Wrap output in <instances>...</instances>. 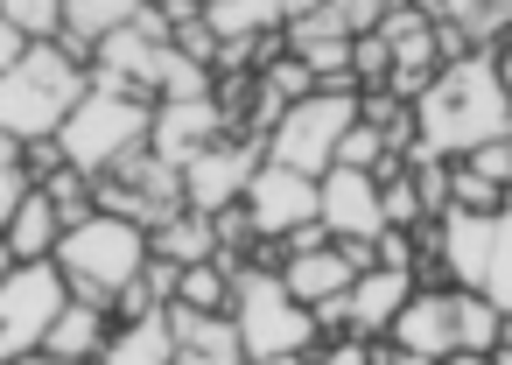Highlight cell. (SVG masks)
Returning <instances> with one entry per match:
<instances>
[{
	"label": "cell",
	"mask_w": 512,
	"mask_h": 365,
	"mask_svg": "<svg viewBox=\"0 0 512 365\" xmlns=\"http://www.w3.org/2000/svg\"><path fill=\"white\" fill-rule=\"evenodd\" d=\"M505 134H512V99H505V85H498L491 50H470V57L442 64V71L428 78V92L414 99V148H421V155L463 162L470 148L505 141Z\"/></svg>",
	"instance_id": "1"
},
{
	"label": "cell",
	"mask_w": 512,
	"mask_h": 365,
	"mask_svg": "<svg viewBox=\"0 0 512 365\" xmlns=\"http://www.w3.org/2000/svg\"><path fill=\"white\" fill-rule=\"evenodd\" d=\"M85 57L57 36V43H29L15 71H0V134L36 148V141H57L64 113L85 99Z\"/></svg>",
	"instance_id": "2"
},
{
	"label": "cell",
	"mask_w": 512,
	"mask_h": 365,
	"mask_svg": "<svg viewBox=\"0 0 512 365\" xmlns=\"http://www.w3.org/2000/svg\"><path fill=\"white\" fill-rule=\"evenodd\" d=\"M57 267H64L71 295L113 302V295L148 267V225H141V218H120V211H85L78 225H64Z\"/></svg>",
	"instance_id": "3"
},
{
	"label": "cell",
	"mask_w": 512,
	"mask_h": 365,
	"mask_svg": "<svg viewBox=\"0 0 512 365\" xmlns=\"http://www.w3.org/2000/svg\"><path fill=\"white\" fill-rule=\"evenodd\" d=\"M148 127H155V106H148V99H134V92H85V99L64 113L57 148H64L71 169L106 176V169H120L127 155L148 148Z\"/></svg>",
	"instance_id": "4"
},
{
	"label": "cell",
	"mask_w": 512,
	"mask_h": 365,
	"mask_svg": "<svg viewBox=\"0 0 512 365\" xmlns=\"http://www.w3.org/2000/svg\"><path fill=\"white\" fill-rule=\"evenodd\" d=\"M232 323H239L246 365L288 358V351H316V344H323L309 302H295L274 267H239V274H232Z\"/></svg>",
	"instance_id": "5"
},
{
	"label": "cell",
	"mask_w": 512,
	"mask_h": 365,
	"mask_svg": "<svg viewBox=\"0 0 512 365\" xmlns=\"http://www.w3.org/2000/svg\"><path fill=\"white\" fill-rule=\"evenodd\" d=\"M344 127H358V92H309L295 106H281V120L267 127V162H288L302 176H323L337 162Z\"/></svg>",
	"instance_id": "6"
},
{
	"label": "cell",
	"mask_w": 512,
	"mask_h": 365,
	"mask_svg": "<svg viewBox=\"0 0 512 365\" xmlns=\"http://www.w3.org/2000/svg\"><path fill=\"white\" fill-rule=\"evenodd\" d=\"M64 302H71V281L57 260H15L0 274V365L22 358V351H43Z\"/></svg>",
	"instance_id": "7"
},
{
	"label": "cell",
	"mask_w": 512,
	"mask_h": 365,
	"mask_svg": "<svg viewBox=\"0 0 512 365\" xmlns=\"http://www.w3.org/2000/svg\"><path fill=\"white\" fill-rule=\"evenodd\" d=\"M260 155H267V148H260L253 134H218L204 155H190V162H183V204H190V211H204V218L232 211V204L246 197V183H253Z\"/></svg>",
	"instance_id": "8"
},
{
	"label": "cell",
	"mask_w": 512,
	"mask_h": 365,
	"mask_svg": "<svg viewBox=\"0 0 512 365\" xmlns=\"http://www.w3.org/2000/svg\"><path fill=\"white\" fill-rule=\"evenodd\" d=\"M239 204H246V218H253L260 239H288V232L316 225V176H302V169L260 155V169H253V183H246Z\"/></svg>",
	"instance_id": "9"
},
{
	"label": "cell",
	"mask_w": 512,
	"mask_h": 365,
	"mask_svg": "<svg viewBox=\"0 0 512 365\" xmlns=\"http://www.w3.org/2000/svg\"><path fill=\"white\" fill-rule=\"evenodd\" d=\"M316 225L330 239H379L386 211H379V176L372 169H323L316 176Z\"/></svg>",
	"instance_id": "10"
},
{
	"label": "cell",
	"mask_w": 512,
	"mask_h": 365,
	"mask_svg": "<svg viewBox=\"0 0 512 365\" xmlns=\"http://www.w3.org/2000/svg\"><path fill=\"white\" fill-rule=\"evenodd\" d=\"M218 134H232V120H225V106L218 99H162L155 106V127H148V155H162V162H190V155H204Z\"/></svg>",
	"instance_id": "11"
},
{
	"label": "cell",
	"mask_w": 512,
	"mask_h": 365,
	"mask_svg": "<svg viewBox=\"0 0 512 365\" xmlns=\"http://www.w3.org/2000/svg\"><path fill=\"white\" fill-rule=\"evenodd\" d=\"M414 288H421V281H414L407 267H365V274L351 281V295H344V337L379 344V337L393 330V316L407 309Z\"/></svg>",
	"instance_id": "12"
},
{
	"label": "cell",
	"mask_w": 512,
	"mask_h": 365,
	"mask_svg": "<svg viewBox=\"0 0 512 365\" xmlns=\"http://www.w3.org/2000/svg\"><path fill=\"white\" fill-rule=\"evenodd\" d=\"M386 344H393V351H407V358H449V351H456V309H449V281H442V288H435V281H421V288L407 295V309L393 316Z\"/></svg>",
	"instance_id": "13"
},
{
	"label": "cell",
	"mask_w": 512,
	"mask_h": 365,
	"mask_svg": "<svg viewBox=\"0 0 512 365\" xmlns=\"http://www.w3.org/2000/svg\"><path fill=\"white\" fill-rule=\"evenodd\" d=\"M281 281H288V295L295 302H337V295H351V281H358V260L344 253V239H323V246H302V253H288L281 260Z\"/></svg>",
	"instance_id": "14"
},
{
	"label": "cell",
	"mask_w": 512,
	"mask_h": 365,
	"mask_svg": "<svg viewBox=\"0 0 512 365\" xmlns=\"http://www.w3.org/2000/svg\"><path fill=\"white\" fill-rule=\"evenodd\" d=\"M288 50L316 71V85L323 92H358L351 85V36L316 8V15H302V22H288Z\"/></svg>",
	"instance_id": "15"
},
{
	"label": "cell",
	"mask_w": 512,
	"mask_h": 365,
	"mask_svg": "<svg viewBox=\"0 0 512 365\" xmlns=\"http://www.w3.org/2000/svg\"><path fill=\"white\" fill-rule=\"evenodd\" d=\"M106 337H113V302H85V295H71V302L57 309L43 351H50L57 365H99Z\"/></svg>",
	"instance_id": "16"
},
{
	"label": "cell",
	"mask_w": 512,
	"mask_h": 365,
	"mask_svg": "<svg viewBox=\"0 0 512 365\" xmlns=\"http://www.w3.org/2000/svg\"><path fill=\"white\" fill-rule=\"evenodd\" d=\"M57 239H64V211H57L50 190L36 183V190L8 211V225H0V246H8V260H57Z\"/></svg>",
	"instance_id": "17"
},
{
	"label": "cell",
	"mask_w": 512,
	"mask_h": 365,
	"mask_svg": "<svg viewBox=\"0 0 512 365\" xmlns=\"http://www.w3.org/2000/svg\"><path fill=\"white\" fill-rule=\"evenodd\" d=\"M99 365H176V323H169V309H148V316L113 323Z\"/></svg>",
	"instance_id": "18"
},
{
	"label": "cell",
	"mask_w": 512,
	"mask_h": 365,
	"mask_svg": "<svg viewBox=\"0 0 512 365\" xmlns=\"http://www.w3.org/2000/svg\"><path fill=\"white\" fill-rule=\"evenodd\" d=\"M148 253L169 260V267H197V260H218V225L190 204H176L169 218L148 225Z\"/></svg>",
	"instance_id": "19"
},
{
	"label": "cell",
	"mask_w": 512,
	"mask_h": 365,
	"mask_svg": "<svg viewBox=\"0 0 512 365\" xmlns=\"http://www.w3.org/2000/svg\"><path fill=\"white\" fill-rule=\"evenodd\" d=\"M148 0H64V43L78 57H92V43H106L113 29H134Z\"/></svg>",
	"instance_id": "20"
},
{
	"label": "cell",
	"mask_w": 512,
	"mask_h": 365,
	"mask_svg": "<svg viewBox=\"0 0 512 365\" xmlns=\"http://www.w3.org/2000/svg\"><path fill=\"white\" fill-rule=\"evenodd\" d=\"M204 22L218 43H260L288 29V8L281 0H204Z\"/></svg>",
	"instance_id": "21"
},
{
	"label": "cell",
	"mask_w": 512,
	"mask_h": 365,
	"mask_svg": "<svg viewBox=\"0 0 512 365\" xmlns=\"http://www.w3.org/2000/svg\"><path fill=\"white\" fill-rule=\"evenodd\" d=\"M176 309H190V316H232V267L225 260L176 267Z\"/></svg>",
	"instance_id": "22"
},
{
	"label": "cell",
	"mask_w": 512,
	"mask_h": 365,
	"mask_svg": "<svg viewBox=\"0 0 512 365\" xmlns=\"http://www.w3.org/2000/svg\"><path fill=\"white\" fill-rule=\"evenodd\" d=\"M449 309H456V351H498L505 309L484 288H449Z\"/></svg>",
	"instance_id": "23"
},
{
	"label": "cell",
	"mask_w": 512,
	"mask_h": 365,
	"mask_svg": "<svg viewBox=\"0 0 512 365\" xmlns=\"http://www.w3.org/2000/svg\"><path fill=\"white\" fill-rule=\"evenodd\" d=\"M435 15L456 22L477 50H498L512 36V0H435Z\"/></svg>",
	"instance_id": "24"
},
{
	"label": "cell",
	"mask_w": 512,
	"mask_h": 365,
	"mask_svg": "<svg viewBox=\"0 0 512 365\" xmlns=\"http://www.w3.org/2000/svg\"><path fill=\"white\" fill-rule=\"evenodd\" d=\"M484 295L512 316V197L491 211V267H484Z\"/></svg>",
	"instance_id": "25"
},
{
	"label": "cell",
	"mask_w": 512,
	"mask_h": 365,
	"mask_svg": "<svg viewBox=\"0 0 512 365\" xmlns=\"http://www.w3.org/2000/svg\"><path fill=\"white\" fill-rule=\"evenodd\" d=\"M0 22L22 29L29 43H57L64 36V0H0Z\"/></svg>",
	"instance_id": "26"
},
{
	"label": "cell",
	"mask_w": 512,
	"mask_h": 365,
	"mask_svg": "<svg viewBox=\"0 0 512 365\" xmlns=\"http://www.w3.org/2000/svg\"><path fill=\"white\" fill-rule=\"evenodd\" d=\"M379 162H400V155L386 148V134H379V127H365V120H358V127H344V141H337V162H330V169H372V176H379Z\"/></svg>",
	"instance_id": "27"
},
{
	"label": "cell",
	"mask_w": 512,
	"mask_h": 365,
	"mask_svg": "<svg viewBox=\"0 0 512 365\" xmlns=\"http://www.w3.org/2000/svg\"><path fill=\"white\" fill-rule=\"evenodd\" d=\"M29 190H36V176H29V148L0 134V225H8V211H15Z\"/></svg>",
	"instance_id": "28"
},
{
	"label": "cell",
	"mask_w": 512,
	"mask_h": 365,
	"mask_svg": "<svg viewBox=\"0 0 512 365\" xmlns=\"http://www.w3.org/2000/svg\"><path fill=\"white\" fill-rule=\"evenodd\" d=\"M393 8H407V0H330L323 15H330V22H337L344 36H372V29H379V22H386ZM414 8H421V0H414Z\"/></svg>",
	"instance_id": "29"
},
{
	"label": "cell",
	"mask_w": 512,
	"mask_h": 365,
	"mask_svg": "<svg viewBox=\"0 0 512 365\" xmlns=\"http://www.w3.org/2000/svg\"><path fill=\"white\" fill-rule=\"evenodd\" d=\"M463 169H470L477 183H491V190H512V134H505V141L470 148V155H463Z\"/></svg>",
	"instance_id": "30"
},
{
	"label": "cell",
	"mask_w": 512,
	"mask_h": 365,
	"mask_svg": "<svg viewBox=\"0 0 512 365\" xmlns=\"http://www.w3.org/2000/svg\"><path fill=\"white\" fill-rule=\"evenodd\" d=\"M309 365H372V344L365 337H323L309 351Z\"/></svg>",
	"instance_id": "31"
},
{
	"label": "cell",
	"mask_w": 512,
	"mask_h": 365,
	"mask_svg": "<svg viewBox=\"0 0 512 365\" xmlns=\"http://www.w3.org/2000/svg\"><path fill=\"white\" fill-rule=\"evenodd\" d=\"M22 50H29V36L0 22V71H15V64H22Z\"/></svg>",
	"instance_id": "32"
},
{
	"label": "cell",
	"mask_w": 512,
	"mask_h": 365,
	"mask_svg": "<svg viewBox=\"0 0 512 365\" xmlns=\"http://www.w3.org/2000/svg\"><path fill=\"white\" fill-rule=\"evenodd\" d=\"M176 365H246V358H218V351H190V344H176Z\"/></svg>",
	"instance_id": "33"
},
{
	"label": "cell",
	"mask_w": 512,
	"mask_h": 365,
	"mask_svg": "<svg viewBox=\"0 0 512 365\" xmlns=\"http://www.w3.org/2000/svg\"><path fill=\"white\" fill-rule=\"evenodd\" d=\"M372 365H435V358H407V351H393V344L379 337V344H372Z\"/></svg>",
	"instance_id": "34"
},
{
	"label": "cell",
	"mask_w": 512,
	"mask_h": 365,
	"mask_svg": "<svg viewBox=\"0 0 512 365\" xmlns=\"http://www.w3.org/2000/svg\"><path fill=\"white\" fill-rule=\"evenodd\" d=\"M491 64H498V85H505V99H512V43H498Z\"/></svg>",
	"instance_id": "35"
},
{
	"label": "cell",
	"mask_w": 512,
	"mask_h": 365,
	"mask_svg": "<svg viewBox=\"0 0 512 365\" xmlns=\"http://www.w3.org/2000/svg\"><path fill=\"white\" fill-rule=\"evenodd\" d=\"M435 365H491V351H449V358H435Z\"/></svg>",
	"instance_id": "36"
},
{
	"label": "cell",
	"mask_w": 512,
	"mask_h": 365,
	"mask_svg": "<svg viewBox=\"0 0 512 365\" xmlns=\"http://www.w3.org/2000/svg\"><path fill=\"white\" fill-rule=\"evenodd\" d=\"M288 8V22H302V15H316V8H330V0H281Z\"/></svg>",
	"instance_id": "37"
},
{
	"label": "cell",
	"mask_w": 512,
	"mask_h": 365,
	"mask_svg": "<svg viewBox=\"0 0 512 365\" xmlns=\"http://www.w3.org/2000/svg\"><path fill=\"white\" fill-rule=\"evenodd\" d=\"M8 365H57L50 351H22V358H8Z\"/></svg>",
	"instance_id": "38"
},
{
	"label": "cell",
	"mask_w": 512,
	"mask_h": 365,
	"mask_svg": "<svg viewBox=\"0 0 512 365\" xmlns=\"http://www.w3.org/2000/svg\"><path fill=\"white\" fill-rule=\"evenodd\" d=\"M260 365H309V351H288V358H260Z\"/></svg>",
	"instance_id": "39"
},
{
	"label": "cell",
	"mask_w": 512,
	"mask_h": 365,
	"mask_svg": "<svg viewBox=\"0 0 512 365\" xmlns=\"http://www.w3.org/2000/svg\"><path fill=\"white\" fill-rule=\"evenodd\" d=\"M491 365H512V344H498V351H491Z\"/></svg>",
	"instance_id": "40"
},
{
	"label": "cell",
	"mask_w": 512,
	"mask_h": 365,
	"mask_svg": "<svg viewBox=\"0 0 512 365\" xmlns=\"http://www.w3.org/2000/svg\"><path fill=\"white\" fill-rule=\"evenodd\" d=\"M8 267H15V260H8V246H0V274H8Z\"/></svg>",
	"instance_id": "41"
},
{
	"label": "cell",
	"mask_w": 512,
	"mask_h": 365,
	"mask_svg": "<svg viewBox=\"0 0 512 365\" xmlns=\"http://www.w3.org/2000/svg\"><path fill=\"white\" fill-rule=\"evenodd\" d=\"M148 8H162V0H148Z\"/></svg>",
	"instance_id": "42"
},
{
	"label": "cell",
	"mask_w": 512,
	"mask_h": 365,
	"mask_svg": "<svg viewBox=\"0 0 512 365\" xmlns=\"http://www.w3.org/2000/svg\"><path fill=\"white\" fill-rule=\"evenodd\" d=\"M421 8H435V0H421Z\"/></svg>",
	"instance_id": "43"
},
{
	"label": "cell",
	"mask_w": 512,
	"mask_h": 365,
	"mask_svg": "<svg viewBox=\"0 0 512 365\" xmlns=\"http://www.w3.org/2000/svg\"><path fill=\"white\" fill-rule=\"evenodd\" d=\"M505 43H512V36H505Z\"/></svg>",
	"instance_id": "44"
}]
</instances>
